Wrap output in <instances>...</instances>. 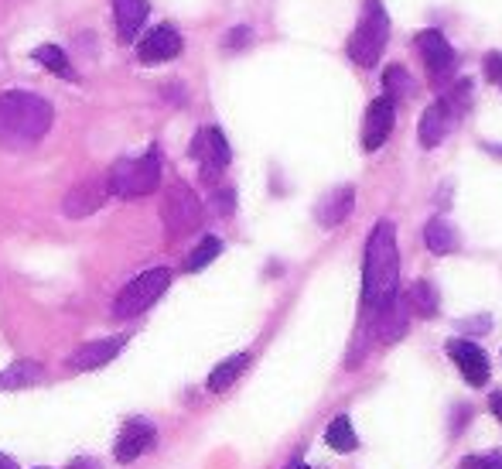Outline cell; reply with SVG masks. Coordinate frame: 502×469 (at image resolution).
<instances>
[{
    "label": "cell",
    "instance_id": "obj_1",
    "mask_svg": "<svg viewBox=\"0 0 502 469\" xmlns=\"http://www.w3.org/2000/svg\"><path fill=\"white\" fill-rule=\"evenodd\" d=\"M55 120V110L45 96L11 90L0 93V148L28 151L45 138Z\"/></svg>",
    "mask_w": 502,
    "mask_h": 469
},
{
    "label": "cell",
    "instance_id": "obj_2",
    "mask_svg": "<svg viewBox=\"0 0 502 469\" xmlns=\"http://www.w3.org/2000/svg\"><path fill=\"white\" fill-rule=\"evenodd\" d=\"M400 284V251H396V230L390 219L373 226L365 240V267H363V295L365 305L383 309L396 295Z\"/></svg>",
    "mask_w": 502,
    "mask_h": 469
},
{
    "label": "cell",
    "instance_id": "obj_3",
    "mask_svg": "<svg viewBox=\"0 0 502 469\" xmlns=\"http://www.w3.org/2000/svg\"><path fill=\"white\" fill-rule=\"evenodd\" d=\"M161 186V151L151 148L140 158H120L107 175V188L120 199H140L151 196Z\"/></svg>",
    "mask_w": 502,
    "mask_h": 469
},
{
    "label": "cell",
    "instance_id": "obj_4",
    "mask_svg": "<svg viewBox=\"0 0 502 469\" xmlns=\"http://www.w3.org/2000/svg\"><path fill=\"white\" fill-rule=\"evenodd\" d=\"M386 42H390V17H386L380 0H365L363 17H359V28L352 32L346 52H349V59L355 65L373 69V65L380 62Z\"/></svg>",
    "mask_w": 502,
    "mask_h": 469
},
{
    "label": "cell",
    "instance_id": "obj_5",
    "mask_svg": "<svg viewBox=\"0 0 502 469\" xmlns=\"http://www.w3.org/2000/svg\"><path fill=\"white\" fill-rule=\"evenodd\" d=\"M167 284H171V271H167V267H151V271H144L140 278H134V282L117 295L113 315H117V319H134V315L147 312L154 302L167 292Z\"/></svg>",
    "mask_w": 502,
    "mask_h": 469
},
{
    "label": "cell",
    "instance_id": "obj_6",
    "mask_svg": "<svg viewBox=\"0 0 502 469\" xmlns=\"http://www.w3.org/2000/svg\"><path fill=\"white\" fill-rule=\"evenodd\" d=\"M161 219H165L167 236H175V240L188 236L202 223V203H198V196L185 182H175V186L167 188L165 203H161Z\"/></svg>",
    "mask_w": 502,
    "mask_h": 469
},
{
    "label": "cell",
    "instance_id": "obj_7",
    "mask_svg": "<svg viewBox=\"0 0 502 469\" xmlns=\"http://www.w3.org/2000/svg\"><path fill=\"white\" fill-rule=\"evenodd\" d=\"M188 155H192L198 165H202V175H205L209 182H213L215 175L223 172L229 161H232L229 141L223 138V130H219V127H202L195 138H192V148H188Z\"/></svg>",
    "mask_w": 502,
    "mask_h": 469
},
{
    "label": "cell",
    "instance_id": "obj_8",
    "mask_svg": "<svg viewBox=\"0 0 502 469\" xmlns=\"http://www.w3.org/2000/svg\"><path fill=\"white\" fill-rule=\"evenodd\" d=\"M154 442H157L154 425L147 422V418H130V422L123 425V432H120V438H117V445H113V455H117V463L130 466V463H137L140 455L151 453Z\"/></svg>",
    "mask_w": 502,
    "mask_h": 469
},
{
    "label": "cell",
    "instance_id": "obj_9",
    "mask_svg": "<svg viewBox=\"0 0 502 469\" xmlns=\"http://www.w3.org/2000/svg\"><path fill=\"white\" fill-rule=\"evenodd\" d=\"M393 120H396V103L386 93L376 96V100L369 103V110H365V124H363V148L365 151H376V148L386 144L390 130H393Z\"/></svg>",
    "mask_w": 502,
    "mask_h": 469
},
{
    "label": "cell",
    "instance_id": "obj_10",
    "mask_svg": "<svg viewBox=\"0 0 502 469\" xmlns=\"http://www.w3.org/2000/svg\"><path fill=\"white\" fill-rule=\"evenodd\" d=\"M182 34L175 32L171 24H157V28H151V32L140 38V45H137V59L140 62H171V59H178L182 55Z\"/></svg>",
    "mask_w": 502,
    "mask_h": 469
},
{
    "label": "cell",
    "instance_id": "obj_11",
    "mask_svg": "<svg viewBox=\"0 0 502 469\" xmlns=\"http://www.w3.org/2000/svg\"><path fill=\"white\" fill-rule=\"evenodd\" d=\"M448 357L458 363L461 377L472 388H482L488 380V357L482 353L478 343H472V340H448Z\"/></svg>",
    "mask_w": 502,
    "mask_h": 469
},
{
    "label": "cell",
    "instance_id": "obj_12",
    "mask_svg": "<svg viewBox=\"0 0 502 469\" xmlns=\"http://www.w3.org/2000/svg\"><path fill=\"white\" fill-rule=\"evenodd\" d=\"M417 48H421V59L434 76H448L455 69V48L448 45V38L441 32H434V28L421 32L417 34Z\"/></svg>",
    "mask_w": 502,
    "mask_h": 469
},
{
    "label": "cell",
    "instance_id": "obj_13",
    "mask_svg": "<svg viewBox=\"0 0 502 469\" xmlns=\"http://www.w3.org/2000/svg\"><path fill=\"white\" fill-rule=\"evenodd\" d=\"M109 188L103 186V182H79V186L69 188V196H65V216L69 219H82V216H92L99 206H103V199H107Z\"/></svg>",
    "mask_w": 502,
    "mask_h": 469
},
{
    "label": "cell",
    "instance_id": "obj_14",
    "mask_svg": "<svg viewBox=\"0 0 502 469\" xmlns=\"http://www.w3.org/2000/svg\"><path fill=\"white\" fill-rule=\"evenodd\" d=\"M123 346H127V336H113V340H96V343L79 346L76 353L69 357V367L72 370H96V367L113 360Z\"/></svg>",
    "mask_w": 502,
    "mask_h": 469
},
{
    "label": "cell",
    "instance_id": "obj_15",
    "mask_svg": "<svg viewBox=\"0 0 502 469\" xmlns=\"http://www.w3.org/2000/svg\"><path fill=\"white\" fill-rule=\"evenodd\" d=\"M376 329H380L383 343H396L403 332H407V319H411V302L407 298L393 295L383 309H376Z\"/></svg>",
    "mask_w": 502,
    "mask_h": 469
},
{
    "label": "cell",
    "instance_id": "obj_16",
    "mask_svg": "<svg viewBox=\"0 0 502 469\" xmlns=\"http://www.w3.org/2000/svg\"><path fill=\"white\" fill-rule=\"evenodd\" d=\"M151 14L147 0H113V17H117V34L120 42H134L144 28V21Z\"/></svg>",
    "mask_w": 502,
    "mask_h": 469
},
{
    "label": "cell",
    "instance_id": "obj_17",
    "mask_svg": "<svg viewBox=\"0 0 502 469\" xmlns=\"http://www.w3.org/2000/svg\"><path fill=\"white\" fill-rule=\"evenodd\" d=\"M352 203H355V192H352V186H338V188H332L325 199H321L318 209H315V216H318L321 226H338V223L352 213Z\"/></svg>",
    "mask_w": 502,
    "mask_h": 469
},
{
    "label": "cell",
    "instance_id": "obj_18",
    "mask_svg": "<svg viewBox=\"0 0 502 469\" xmlns=\"http://www.w3.org/2000/svg\"><path fill=\"white\" fill-rule=\"evenodd\" d=\"M451 130V113L444 103H434V107H427L421 113V127H417V138L424 148H438L444 141V134Z\"/></svg>",
    "mask_w": 502,
    "mask_h": 469
},
{
    "label": "cell",
    "instance_id": "obj_19",
    "mask_svg": "<svg viewBox=\"0 0 502 469\" xmlns=\"http://www.w3.org/2000/svg\"><path fill=\"white\" fill-rule=\"evenodd\" d=\"M246 367H250V357L246 353H236V357H229V360H223L219 367H215L213 374H209V391L213 394H223L226 388H232L236 380H240V374H243Z\"/></svg>",
    "mask_w": 502,
    "mask_h": 469
},
{
    "label": "cell",
    "instance_id": "obj_20",
    "mask_svg": "<svg viewBox=\"0 0 502 469\" xmlns=\"http://www.w3.org/2000/svg\"><path fill=\"white\" fill-rule=\"evenodd\" d=\"M424 244L431 254H451L458 247V234L444 219H431L424 226Z\"/></svg>",
    "mask_w": 502,
    "mask_h": 469
},
{
    "label": "cell",
    "instance_id": "obj_21",
    "mask_svg": "<svg viewBox=\"0 0 502 469\" xmlns=\"http://www.w3.org/2000/svg\"><path fill=\"white\" fill-rule=\"evenodd\" d=\"M31 55H34V62H42L45 69H52L55 76L69 79V82H76V79H79L76 69H72V62L65 59V52H62L59 45H38L34 52H31Z\"/></svg>",
    "mask_w": 502,
    "mask_h": 469
},
{
    "label": "cell",
    "instance_id": "obj_22",
    "mask_svg": "<svg viewBox=\"0 0 502 469\" xmlns=\"http://www.w3.org/2000/svg\"><path fill=\"white\" fill-rule=\"evenodd\" d=\"M38 380H42V363L21 360V363H14L11 370L0 374V388H4V391H14V388H31V384H38Z\"/></svg>",
    "mask_w": 502,
    "mask_h": 469
},
{
    "label": "cell",
    "instance_id": "obj_23",
    "mask_svg": "<svg viewBox=\"0 0 502 469\" xmlns=\"http://www.w3.org/2000/svg\"><path fill=\"white\" fill-rule=\"evenodd\" d=\"M325 442L332 445L335 453H352V449L359 445V438H355V432H352L349 415H338V418H332V425L325 428Z\"/></svg>",
    "mask_w": 502,
    "mask_h": 469
},
{
    "label": "cell",
    "instance_id": "obj_24",
    "mask_svg": "<svg viewBox=\"0 0 502 469\" xmlns=\"http://www.w3.org/2000/svg\"><path fill=\"white\" fill-rule=\"evenodd\" d=\"M223 254V240L219 236H202V244H198L195 251L188 254V261H185V271H205V267L213 264L215 257Z\"/></svg>",
    "mask_w": 502,
    "mask_h": 469
},
{
    "label": "cell",
    "instance_id": "obj_25",
    "mask_svg": "<svg viewBox=\"0 0 502 469\" xmlns=\"http://www.w3.org/2000/svg\"><path fill=\"white\" fill-rule=\"evenodd\" d=\"M383 86H386V96H390L393 103L396 100H403V96H413V82L403 65H390L386 76H383Z\"/></svg>",
    "mask_w": 502,
    "mask_h": 469
},
{
    "label": "cell",
    "instance_id": "obj_26",
    "mask_svg": "<svg viewBox=\"0 0 502 469\" xmlns=\"http://www.w3.org/2000/svg\"><path fill=\"white\" fill-rule=\"evenodd\" d=\"M411 309L413 312H421V315H434L438 312V292H434V284L431 282H417L411 288Z\"/></svg>",
    "mask_w": 502,
    "mask_h": 469
},
{
    "label": "cell",
    "instance_id": "obj_27",
    "mask_svg": "<svg viewBox=\"0 0 502 469\" xmlns=\"http://www.w3.org/2000/svg\"><path fill=\"white\" fill-rule=\"evenodd\" d=\"M461 469H502V449L486 455H469V459H461Z\"/></svg>",
    "mask_w": 502,
    "mask_h": 469
},
{
    "label": "cell",
    "instance_id": "obj_28",
    "mask_svg": "<svg viewBox=\"0 0 502 469\" xmlns=\"http://www.w3.org/2000/svg\"><path fill=\"white\" fill-rule=\"evenodd\" d=\"M250 38H253L250 28H232V32L223 38V48H226V52H240L243 45H250Z\"/></svg>",
    "mask_w": 502,
    "mask_h": 469
},
{
    "label": "cell",
    "instance_id": "obj_29",
    "mask_svg": "<svg viewBox=\"0 0 502 469\" xmlns=\"http://www.w3.org/2000/svg\"><path fill=\"white\" fill-rule=\"evenodd\" d=\"M486 79L488 82H502V55L499 52H492L486 59Z\"/></svg>",
    "mask_w": 502,
    "mask_h": 469
},
{
    "label": "cell",
    "instance_id": "obj_30",
    "mask_svg": "<svg viewBox=\"0 0 502 469\" xmlns=\"http://www.w3.org/2000/svg\"><path fill=\"white\" fill-rule=\"evenodd\" d=\"M488 407H492V415L502 422V391H496L492 397H488Z\"/></svg>",
    "mask_w": 502,
    "mask_h": 469
},
{
    "label": "cell",
    "instance_id": "obj_31",
    "mask_svg": "<svg viewBox=\"0 0 502 469\" xmlns=\"http://www.w3.org/2000/svg\"><path fill=\"white\" fill-rule=\"evenodd\" d=\"M69 469H103V466H99L96 459H76V463H72Z\"/></svg>",
    "mask_w": 502,
    "mask_h": 469
},
{
    "label": "cell",
    "instance_id": "obj_32",
    "mask_svg": "<svg viewBox=\"0 0 502 469\" xmlns=\"http://www.w3.org/2000/svg\"><path fill=\"white\" fill-rule=\"evenodd\" d=\"M0 469H17L14 459H7V455H0Z\"/></svg>",
    "mask_w": 502,
    "mask_h": 469
},
{
    "label": "cell",
    "instance_id": "obj_33",
    "mask_svg": "<svg viewBox=\"0 0 502 469\" xmlns=\"http://www.w3.org/2000/svg\"><path fill=\"white\" fill-rule=\"evenodd\" d=\"M486 151H492V155H499V158H502V148H499V144H486Z\"/></svg>",
    "mask_w": 502,
    "mask_h": 469
},
{
    "label": "cell",
    "instance_id": "obj_34",
    "mask_svg": "<svg viewBox=\"0 0 502 469\" xmlns=\"http://www.w3.org/2000/svg\"><path fill=\"white\" fill-rule=\"evenodd\" d=\"M288 469H311V466H305V463H294V466H288Z\"/></svg>",
    "mask_w": 502,
    "mask_h": 469
},
{
    "label": "cell",
    "instance_id": "obj_35",
    "mask_svg": "<svg viewBox=\"0 0 502 469\" xmlns=\"http://www.w3.org/2000/svg\"><path fill=\"white\" fill-rule=\"evenodd\" d=\"M499 86H502V82H499Z\"/></svg>",
    "mask_w": 502,
    "mask_h": 469
},
{
    "label": "cell",
    "instance_id": "obj_36",
    "mask_svg": "<svg viewBox=\"0 0 502 469\" xmlns=\"http://www.w3.org/2000/svg\"><path fill=\"white\" fill-rule=\"evenodd\" d=\"M42 469H45V466H42Z\"/></svg>",
    "mask_w": 502,
    "mask_h": 469
}]
</instances>
